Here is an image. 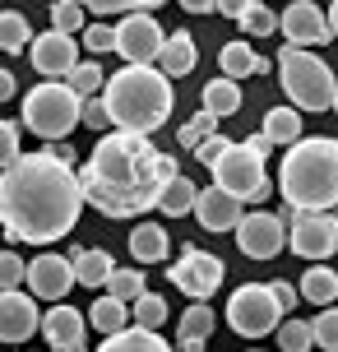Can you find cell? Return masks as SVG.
Returning a JSON list of instances; mask_svg holds the SVG:
<instances>
[{
	"instance_id": "obj_1",
	"label": "cell",
	"mask_w": 338,
	"mask_h": 352,
	"mask_svg": "<svg viewBox=\"0 0 338 352\" xmlns=\"http://www.w3.org/2000/svg\"><path fill=\"white\" fill-rule=\"evenodd\" d=\"M84 213V186L79 172L42 153H19L14 167L0 172V228L5 241L47 246L74 232Z\"/></svg>"
},
{
	"instance_id": "obj_2",
	"label": "cell",
	"mask_w": 338,
	"mask_h": 352,
	"mask_svg": "<svg viewBox=\"0 0 338 352\" xmlns=\"http://www.w3.org/2000/svg\"><path fill=\"white\" fill-rule=\"evenodd\" d=\"M177 172L172 153H158L148 135H98L89 167H79V186H84V204L102 213V218H135V213L158 209L162 186Z\"/></svg>"
},
{
	"instance_id": "obj_3",
	"label": "cell",
	"mask_w": 338,
	"mask_h": 352,
	"mask_svg": "<svg viewBox=\"0 0 338 352\" xmlns=\"http://www.w3.org/2000/svg\"><path fill=\"white\" fill-rule=\"evenodd\" d=\"M107 93H102V107L111 116V130H125V135H153L172 121V107H177V93H172V79L158 70V65H121L116 74H107Z\"/></svg>"
},
{
	"instance_id": "obj_4",
	"label": "cell",
	"mask_w": 338,
	"mask_h": 352,
	"mask_svg": "<svg viewBox=\"0 0 338 352\" xmlns=\"http://www.w3.org/2000/svg\"><path fill=\"white\" fill-rule=\"evenodd\" d=\"M278 190L302 213H329L338 204V140H297L283 153Z\"/></svg>"
},
{
	"instance_id": "obj_5",
	"label": "cell",
	"mask_w": 338,
	"mask_h": 352,
	"mask_svg": "<svg viewBox=\"0 0 338 352\" xmlns=\"http://www.w3.org/2000/svg\"><path fill=\"white\" fill-rule=\"evenodd\" d=\"M273 70L283 79V93L292 98V111H329L338 93V79L329 70V60L315 52H302V47H283Z\"/></svg>"
},
{
	"instance_id": "obj_6",
	"label": "cell",
	"mask_w": 338,
	"mask_h": 352,
	"mask_svg": "<svg viewBox=\"0 0 338 352\" xmlns=\"http://www.w3.org/2000/svg\"><path fill=\"white\" fill-rule=\"evenodd\" d=\"M79 116H84V98L70 93V84H60V79H47L23 93V125L47 144H60L79 125Z\"/></svg>"
},
{
	"instance_id": "obj_7",
	"label": "cell",
	"mask_w": 338,
	"mask_h": 352,
	"mask_svg": "<svg viewBox=\"0 0 338 352\" xmlns=\"http://www.w3.org/2000/svg\"><path fill=\"white\" fill-rule=\"evenodd\" d=\"M278 301L269 292V283H246V287H236L227 301V324L236 329L241 338H264L278 329Z\"/></svg>"
},
{
	"instance_id": "obj_8",
	"label": "cell",
	"mask_w": 338,
	"mask_h": 352,
	"mask_svg": "<svg viewBox=\"0 0 338 352\" xmlns=\"http://www.w3.org/2000/svg\"><path fill=\"white\" fill-rule=\"evenodd\" d=\"M209 172H214V186H218V190L232 195L241 209L250 204V195L269 181V176H264V158H255L246 144H236V140H232V148L214 162V167H209Z\"/></svg>"
},
{
	"instance_id": "obj_9",
	"label": "cell",
	"mask_w": 338,
	"mask_h": 352,
	"mask_svg": "<svg viewBox=\"0 0 338 352\" xmlns=\"http://www.w3.org/2000/svg\"><path fill=\"white\" fill-rule=\"evenodd\" d=\"M223 274H227V269H223L218 255H209V250H199V246H185L167 278H172V287L185 292L190 301H209L218 287H223Z\"/></svg>"
},
{
	"instance_id": "obj_10",
	"label": "cell",
	"mask_w": 338,
	"mask_h": 352,
	"mask_svg": "<svg viewBox=\"0 0 338 352\" xmlns=\"http://www.w3.org/2000/svg\"><path fill=\"white\" fill-rule=\"evenodd\" d=\"M162 42H167V33L153 19V10H139L116 23V56H125V65H158Z\"/></svg>"
},
{
	"instance_id": "obj_11",
	"label": "cell",
	"mask_w": 338,
	"mask_h": 352,
	"mask_svg": "<svg viewBox=\"0 0 338 352\" xmlns=\"http://www.w3.org/2000/svg\"><path fill=\"white\" fill-rule=\"evenodd\" d=\"M287 246H292V255H302L311 264L334 260L338 255V223L329 213H302L297 228L287 232Z\"/></svg>"
},
{
	"instance_id": "obj_12",
	"label": "cell",
	"mask_w": 338,
	"mask_h": 352,
	"mask_svg": "<svg viewBox=\"0 0 338 352\" xmlns=\"http://www.w3.org/2000/svg\"><path fill=\"white\" fill-rule=\"evenodd\" d=\"M232 232H236V246H241L246 260H273V255L283 250V236H287V228L278 223V213H264V209L241 213V223Z\"/></svg>"
},
{
	"instance_id": "obj_13",
	"label": "cell",
	"mask_w": 338,
	"mask_h": 352,
	"mask_svg": "<svg viewBox=\"0 0 338 352\" xmlns=\"http://www.w3.org/2000/svg\"><path fill=\"white\" fill-rule=\"evenodd\" d=\"M278 28H283L287 47H302V52H311V47H324L329 42V14H324L320 5H311V0H297V5H287L283 14H278Z\"/></svg>"
},
{
	"instance_id": "obj_14",
	"label": "cell",
	"mask_w": 338,
	"mask_h": 352,
	"mask_svg": "<svg viewBox=\"0 0 338 352\" xmlns=\"http://www.w3.org/2000/svg\"><path fill=\"white\" fill-rule=\"evenodd\" d=\"M70 287H74V264L65 260V255L42 250V255L28 260V292H33V297L60 306V301L70 297Z\"/></svg>"
},
{
	"instance_id": "obj_15",
	"label": "cell",
	"mask_w": 338,
	"mask_h": 352,
	"mask_svg": "<svg viewBox=\"0 0 338 352\" xmlns=\"http://www.w3.org/2000/svg\"><path fill=\"white\" fill-rule=\"evenodd\" d=\"M28 52H33L28 60H33V70L42 74V79H60V84H65V74L79 65V47H74V37H65V33H37Z\"/></svg>"
},
{
	"instance_id": "obj_16",
	"label": "cell",
	"mask_w": 338,
	"mask_h": 352,
	"mask_svg": "<svg viewBox=\"0 0 338 352\" xmlns=\"http://www.w3.org/2000/svg\"><path fill=\"white\" fill-rule=\"evenodd\" d=\"M42 329V311L23 292H0V343H28Z\"/></svg>"
},
{
	"instance_id": "obj_17",
	"label": "cell",
	"mask_w": 338,
	"mask_h": 352,
	"mask_svg": "<svg viewBox=\"0 0 338 352\" xmlns=\"http://www.w3.org/2000/svg\"><path fill=\"white\" fill-rule=\"evenodd\" d=\"M84 329H89V316L74 311L70 301H60V306H52V311L42 316V334H47V343H52L56 352L79 348V343H84Z\"/></svg>"
},
{
	"instance_id": "obj_18",
	"label": "cell",
	"mask_w": 338,
	"mask_h": 352,
	"mask_svg": "<svg viewBox=\"0 0 338 352\" xmlns=\"http://www.w3.org/2000/svg\"><path fill=\"white\" fill-rule=\"evenodd\" d=\"M195 218H199L204 232H232L241 223V204H236L232 195H223L218 186H209V190H199V199H195Z\"/></svg>"
},
{
	"instance_id": "obj_19",
	"label": "cell",
	"mask_w": 338,
	"mask_h": 352,
	"mask_svg": "<svg viewBox=\"0 0 338 352\" xmlns=\"http://www.w3.org/2000/svg\"><path fill=\"white\" fill-rule=\"evenodd\" d=\"M214 324H218L214 306H209V301H190V311H181V324H177V348L181 352H204Z\"/></svg>"
},
{
	"instance_id": "obj_20",
	"label": "cell",
	"mask_w": 338,
	"mask_h": 352,
	"mask_svg": "<svg viewBox=\"0 0 338 352\" xmlns=\"http://www.w3.org/2000/svg\"><path fill=\"white\" fill-rule=\"evenodd\" d=\"M195 37L185 33V28H177V33L162 42V56H158V70L167 74V79H185V74L195 70Z\"/></svg>"
},
{
	"instance_id": "obj_21",
	"label": "cell",
	"mask_w": 338,
	"mask_h": 352,
	"mask_svg": "<svg viewBox=\"0 0 338 352\" xmlns=\"http://www.w3.org/2000/svg\"><path fill=\"white\" fill-rule=\"evenodd\" d=\"M65 260L74 264V283H84V287H93V292L107 287V278L116 274V264H111L107 250H84V246H79V250H70Z\"/></svg>"
},
{
	"instance_id": "obj_22",
	"label": "cell",
	"mask_w": 338,
	"mask_h": 352,
	"mask_svg": "<svg viewBox=\"0 0 338 352\" xmlns=\"http://www.w3.org/2000/svg\"><path fill=\"white\" fill-rule=\"evenodd\" d=\"M125 246H130L135 264H158V260H167L172 241H167V228H158V223H139V228L130 232Z\"/></svg>"
},
{
	"instance_id": "obj_23",
	"label": "cell",
	"mask_w": 338,
	"mask_h": 352,
	"mask_svg": "<svg viewBox=\"0 0 338 352\" xmlns=\"http://www.w3.org/2000/svg\"><path fill=\"white\" fill-rule=\"evenodd\" d=\"M199 102H204L199 111H209L214 121H223V116H236L246 98H241V84H232V79H209L204 93H199Z\"/></svg>"
},
{
	"instance_id": "obj_24",
	"label": "cell",
	"mask_w": 338,
	"mask_h": 352,
	"mask_svg": "<svg viewBox=\"0 0 338 352\" xmlns=\"http://www.w3.org/2000/svg\"><path fill=\"white\" fill-rule=\"evenodd\" d=\"M98 352H172L167 338H158L153 329H139V324H125L121 334H107V343Z\"/></svg>"
},
{
	"instance_id": "obj_25",
	"label": "cell",
	"mask_w": 338,
	"mask_h": 352,
	"mask_svg": "<svg viewBox=\"0 0 338 352\" xmlns=\"http://www.w3.org/2000/svg\"><path fill=\"white\" fill-rule=\"evenodd\" d=\"M311 306H334V297H338V274L329 269V264H311L302 274V287H297Z\"/></svg>"
},
{
	"instance_id": "obj_26",
	"label": "cell",
	"mask_w": 338,
	"mask_h": 352,
	"mask_svg": "<svg viewBox=\"0 0 338 352\" xmlns=\"http://www.w3.org/2000/svg\"><path fill=\"white\" fill-rule=\"evenodd\" d=\"M195 199H199L195 181H190V176H172L158 195V209L167 213V218H181V213H195Z\"/></svg>"
},
{
	"instance_id": "obj_27",
	"label": "cell",
	"mask_w": 338,
	"mask_h": 352,
	"mask_svg": "<svg viewBox=\"0 0 338 352\" xmlns=\"http://www.w3.org/2000/svg\"><path fill=\"white\" fill-rule=\"evenodd\" d=\"M23 47H33V23L23 10H0V52L19 56Z\"/></svg>"
},
{
	"instance_id": "obj_28",
	"label": "cell",
	"mask_w": 338,
	"mask_h": 352,
	"mask_svg": "<svg viewBox=\"0 0 338 352\" xmlns=\"http://www.w3.org/2000/svg\"><path fill=\"white\" fill-rule=\"evenodd\" d=\"M264 135H269V144H287V148H292L297 140H306L302 135V111H292V107H269Z\"/></svg>"
},
{
	"instance_id": "obj_29",
	"label": "cell",
	"mask_w": 338,
	"mask_h": 352,
	"mask_svg": "<svg viewBox=\"0 0 338 352\" xmlns=\"http://www.w3.org/2000/svg\"><path fill=\"white\" fill-rule=\"evenodd\" d=\"M84 316H89V324L98 329V334H121L125 320H130V306H121L116 297H107V292H102V297L93 301V311H84Z\"/></svg>"
},
{
	"instance_id": "obj_30",
	"label": "cell",
	"mask_w": 338,
	"mask_h": 352,
	"mask_svg": "<svg viewBox=\"0 0 338 352\" xmlns=\"http://www.w3.org/2000/svg\"><path fill=\"white\" fill-rule=\"evenodd\" d=\"M218 65H223V79L241 84L246 74H255V52H250L246 42H227V47L218 52Z\"/></svg>"
},
{
	"instance_id": "obj_31",
	"label": "cell",
	"mask_w": 338,
	"mask_h": 352,
	"mask_svg": "<svg viewBox=\"0 0 338 352\" xmlns=\"http://www.w3.org/2000/svg\"><path fill=\"white\" fill-rule=\"evenodd\" d=\"M236 23H241L250 37H269V33H278V14H273L269 5H260V0H241V14H236Z\"/></svg>"
},
{
	"instance_id": "obj_32",
	"label": "cell",
	"mask_w": 338,
	"mask_h": 352,
	"mask_svg": "<svg viewBox=\"0 0 338 352\" xmlns=\"http://www.w3.org/2000/svg\"><path fill=\"white\" fill-rule=\"evenodd\" d=\"M65 84H70V93H79V98L89 102V98H98V88L107 84V74H102L98 60H79V65L65 74Z\"/></svg>"
},
{
	"instance_id": "obj_33",
	"label": "cell",
	"mask_w": 338,
	"mask_h": 352,
	"mask_svg": "<svg viewBox=\"0 0 338 352\" xmlns=\"http://www.w3.org/2000/svg\"><path fill=\"white\" fill-rule=\"evenodd\" d=\"M107 297H116L121 306H135L144 297V274L139 269H116L107 278Z\"/></svg>"
},
{
	"instance_id": "obj_34",
	"label": "cell",
	"mask_w": 338,
	"mask_h": 352,
	"mask_svg": "<svg viewBox=\"0 0 338 352\" xmlns=\"http://www.w3.org/2000/svg\"><path fill=\"white\" fill-rule=\"evenodd\" d=\"M130 316H135L139 329H153V334H158L162 324H167V301H162L158 292H144V297L130 306Z\"/></svg>"
},
{
	"instance_id": "obj_35",
	"label": "cell",
	"mask_w": 338,
	"mask_h": 352,
	"mask_svg": "<svg viewBox=\"0 0 338 352\" xmlns=\"http://www.w3.org/2000/svg\"><path fill=\"white\" fill-rule=\"evenodd\" d=\"M278 352H311L315 338H311V320H283L278 329Z\"/></svg>"
},
{
	"instance_id": "obj_36",
	"label": "cell",
	"mask_w": 338,
	"mask_h": 352,
	"mask_svg": "<svg viewBox=\"0 0 338 352\" xmlns=\"http://www.w3.org/2000/svg\"><path fill=\"white\" fill-rule=\"evenodd\" d=\"M209 135H218V121L209 116V111H199V116H190V121H185V125L177 130V144L195 153V148H199L204 140H209Z\"/></svg>"
},
{
	"instance_id": "obj_37",
	"label": "cell",
	"mask_w": 338,
	"mask_h": 352,
	"mask_svg": "<svg viewBox=\"0 0 338 352\" xmlns=\"http://www.w3.org/2000/svg\"><path fill=\"white\" fill-rule=\"evenodd\" d=\"M311 338H315L324 352H338V306H324L320 316L311 320Z\"/></svg>"
},
{
	"instance_id": "obj_38",
	"label": "cell",
	"mask_w": 338,
	"mask_h": 352,
	"mask_svg": "<svg viewBox=\"0 0 338 352\" xmlns=\"http://www.w3.org/2000/svg\"><path fill=\"white\" fill-rule=\"evenodd\" d=\"M84 28V5H74V0H56L52 5V33H79Z\"/></svg>"
},
{
	"instance_id": "obj_39",
	"label": "cell",
	"mask_w": 338,
	"mask_h": 352,
	"mask_svg": "<svg viewBox=\"0 0 338 352\" xmlns=\"http://www.w3.org/2000/svg\"><path fill=\"white\" fill-rule=\"evenodd\" d=\"M19 283H28V264L19 250H0V292H14Z\"/></svg>"
},
{
	"instance_id": "obj_40",
	"label": "cell",
	"mask_w": 338,
	"mask_h": 352,
	"mask_svg": "<svg viewBox=\"0 0 338 352\" xmlns=\"http://www.w3.org/2000/svg\"><path fill=\"white\" fill-rule=\"evenodd\" d=\"M19 162V125L0 116V172Z\"/></svg>"
},
{
	"instance_id": "obj_41",
	"label": "cell",
	"mask_w": 338,
	"mask_h": 352,
	"mask_svg": "<svg viewBox=\"0 0 338 352\" xmlns=\"http://www.w3.org/2000/svg\"><path fill=\"white\" fill-rule=\"evenodd\" d=\"M84 47H89L93 56L116 52V28H107V23H93V28H84Z\"/></svg>"
},
{
	"instance_id": "obj_42",
	"label": "cell",
	"mask_w": 338,
	"mask_h": 352,
	"mask_svg": "<svg viewBox=\"0 0 338 352\" xmlns=\"http://www.w3.org/2000/svg\"><path fill=\"white\" fill-rule=\"evenodd\" d=\"M227 148H232V140H227V135H223V130H218V135H209V140H204V144H199V148H195L199 167H214V162L223 158Z\"/></svg>"
},
{
	"instance_id": "obj_43",
	"label": "cell",
	"mask_w": 338,
	"mask_h": 352,
	"mask_svg": "<svg viewBox=\"0 0 338 352\" xmlns=\"http://www.w3.org/2000/svg\"><path fill=\"white\" fill-rule=\"evenodd\" d=\"M79 121L89 125V130H102V135H111V116H107V107H102V98H89Z\"/></svg>"
},
{
	"instance_id": "obj_44",
	"label": "cell",
	"mask_w": 338,
	"mask_h": 352,
	"mask_svg": "<svg viewBox=\"0 0 338 352\" xmlns=\"http://www.w3.org/2000/svg\"><path fill=\"white\" fill-rule=\"evenodd\" d=\"M269 292H273V301H278V311H292V306H297V301H302V292H297V287H292V283H283V278H273L269 283Z\"/></svg>"
},
{
	"instance_id": "obj_45",
	"label": "cell",
	"mask_w": 338,
	"mask_h": 352,
	"mask_svg": "<svg viewBox=\"0 0 338 352\" xmlns=\"http://www.w3.org/2000/svg\"><path fill=\"white\" fill-rule=\"evenodd\" d=\"M250 148V153H255V158H269V148H273V144H269V135L264 130H260V135H250V140H241Z\"/></svg>"
},
{
	"instance_id": "obj_46",
	"label": "cell",
	"mask_w": 338,
	"mask_h": 352,
	"mask_svg": "<svg viewBox=\"0 0 338 352\" xmlns=\"http://www.w3.org/2000/svg\"><path fill=\"white\" fill-rule=\"evenodd\" d=\"M47 153H52L56 162H65V167H74V162H79V153H74V148H70V144H65V140H60V144H52Z\"/></svg>"
},
{
	"instance_id": "obj_47",
	"label": "cell",
	"mask_w": 338,
	"mask_h": 352,
	"mask_svg": "<svg viewBox=\"0 0 338 352\" xmlns=\"http://www.w3.org/2000/svg\"><path fill=\"white\" fill-rule=\"evenodd\" d=\"M297 218H302V209H297V204H278V223H283L287 232L297 228Z\"/></svg>"
},
{
	"instance_id": "obj_48",
	"label": "cell",
	"mask_w": 338,
	"mask_h": 352,
	"mask_svg": "<svg viewBox=\"0 0 338 352\" xmlns=\"http://www.w3.org/2000/svg\"><path fill=\"white\" fill-rule=\"evenodd\" d=\"M185 14H218V0H185Z\"/></svg>"
},
{
	"instance_id": "obj_49",
	"label": "cell",
	"mask_w": 338,
	"mask_h": 352,
	"mask_svg": "<svg viewBox=\"0 0 338 352\" xmlns=\"http://www.w3.org/2000/svg\"><path fill=\"white\" fill-rule=\"evenodd\" d=\"M14 93H19V88H14V74H10L5 65H0V102H10Z\"/></svg>"
},
{
	"instance_id": "obj_50",
	"label": "cell",
	"mask_w": 338,
	"mask_h": 352,
	"mask_svg": "<svg viewBox=\"0 0 338 352\" xmlns=\"http://www.w3.org/2000/svg\"><path fill=\"white\" fill-rule=\"evenodd\" d=\"M218 14H227V19H236V14H241V0H218Z\"/></svg>"
},
{
	"instance_id": "obj_51",
	"label": "cell",
	"mask_w": 338,
	"mask_h": 352,
	"mask_svg": "<svg viewBox=\"0 0 338 352\" xmlns=\"http://www.w3.org/2000/svg\"><path fill=\"white\" fill-rule=\"evenodd\" d=\"M269 195H273V181H264V186H260V190H255V195H250V204H264V199H269Z\"/></svg>"
},
{
	"instance_id": "obj_52",
	"label": "cell",
	"mask_w": 338,
	"mask_h": 352,
	"mask_svg": "<svg viewBox=\"0 0 338 352\" xmlns=\"http://www.w3.org/2000/svg\"><path fill=\"white\" fill-rule=\"evenodd\" d=\"M324 14H329V33L338 37V0H334V5H329V10H324Z\"/></svg>"
},
{
	"instance_id": "obj_53",
	"label": "cell",
	"mask_w": 338,
	"mask_h": 352,
	"mask_svg": "<svg viewBox=\"0 0 338 352\" xmlns=\"http://www.w3.org/2000/svg\"><path fill=\"white\" fill-rule=\"evenodd\" d=\"M329 218H334V223H338V204H334V209H329Z\"/></svg>"
},
{
	"instance_id": "obj_54",
	"label": "cell",
	"mask_w": 338,
	"mask_h": 352,
	"mask_svg": "<svg viewBox=\"0 0 338 352\" xmlns=\"http://www.w3.org/2000/svg\"><path fill=\"white\" fill-rule=\"evenodd\" d=\"M70 352H89V348H84V343H79V348H70Z\"/></svg>"
},
{
	"instance_id": "obj_55",
	"label": "cell",
	"mask_w": 338,
	"mask_h": 352,
	"mask_svg": "<svg viewBox=\"0 0 338 352\" xmlns=\"http://www.w3.org/2000/svg\"><path fill=\"white\" fill-rule=\"evenodd\" d=\"M334 111H338V93H334Z\"/></svg>"
}]
</instances>
